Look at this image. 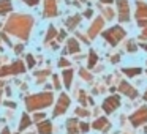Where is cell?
<instances>
[{
    "label": "cell",
    "instance_id": "cell-1",
    "mask_svg": "<svg viewBox=\"0 0 147 134\" xmlns=\"http://www.w3.org/2000/svg\"><path fill=\"white\" fill-rule=\"evenodd\" d=\"M33 25L32 16H26V14H14L13 17H10V21L7 22V32H10L11 35H16L19 38L26 40L29 38L30 30Z\"/></svg>",
    "mask_w": 147,
    "mask_h": 134
},
{
    "label": "cell",
    "instance_id": "cell-2",
    "mask_svg": "<svg viewBox=\"0 0 147 134\" xmlns=\"http://www.w3.org/2000/svg\"><path fill=\"white\" fill-rule=\"evenodd\" d=\"M54 96L52 93H38V95H32L26 99V107L29 111H36V109H45L52 104Z\"/></svg>",
    "mask_w": 147,
    "mask_h": 134
},
{
    "label": "cell",
    "instance_id": "cell-3",
    "mask_svg": "<svg viewBox=\"0 0 147 134\" xmlns=\"http://www.w3.org/2000/svg\"><path fill=\"white\" fill-rule=\"evenodd\" d=\"M103 36H105V40H106V41H108L111 46H115L122 38H125V30L122 29L120 25H115V27H111L108 32L103 33Z\"/></svg>",
    "mask_w": 147,
    "mask_h": 134
},
{
    "label": "cell",
    "instance_id": "cell-4",
    "mask_svg": "<svg viewBox=\"0 0 147 134\" xmlns=\"http://www.w3.org/2000/svg\"><path fill=\"white\" fill-rule=\"evenodd\" d=\"M26 71V66H24V63L21 60H16L14 63H11L10 66H3L0 68V77H5L8 76V74H21Z\"/></svg>",
    "mask_w": 147,
    "mask_h": 134
},
{
    "label": "cell",
    "instance_id": "cell-5",
    "mask_svg": "<svg viewBox=\"0 0 147 134\" xmlns=\"http://www.w3.org/2000/svg\"><path fill=\"white\" fill-rule=\"evenodd\" d=\"M130 121H131L133 126H139V125L146 123V121H147V107H146V106L138 109V111L130 117Z\"/></svg>",
    "mask_w": 147,
    "mask_h": 134
},
{
    "label": "cell",
    "instance_id": "cell-6",
    "mask_svg": "<svg viewBox=\"0 0 147 134\" xmlns=\"http://www.w3.org/2000/svg\"><path fill=\"white\" fill-rule=\"evenodd\" d=\"M68 106H70V98H68V95H65V93H62L60 98H59L57 101V106H55L54 109V117H59V115H62L65 111L68 109Z\"/></svg>",
    "mask_w": 147,
    "mask_h": 134
},
{
    "label": "cell",
    "instance_id": "cell-7",
    "mask_svg": "<svg viewBox=\"0 0 147 134\" xmlns=\"http://www.w3.org/2000/svg\"><path fill=\"white\" fill-rule=\"evenodd\" d=\"M120 106V98L119 96H109V98H106L105 101H103V111L106 112V114H111L112 111H115V109Z\"/></svg>",
    "mask_w": 147,
    "mask_h": 134
},
{
    "label": "cell",
    "instance_id": "cell-8",
    "mask_svg": "<svg viewBox=\"0 0 147 134\" xmlns=\"http://www.w3.org/2000/svg\"><path fill=\"white\" fill-rule=\"evenodd\" d=\"M117 7H119V19H120L122 22L130 21V8H128V2H127V0H119Z\"/></svg>",
    "mask_w": 147,
    "mask_h": 134
},
{
    "label": "cell",
    "instance_id": "cell-9",
    "mask_svg": "<svg viewBox=\"0 0 147 134\" xmlns=\"http://www.w3.org/2000/svg\"><path fill=\"white\" fill-rule=\"evenodd\" d=\"M45 16H57V2L55 0H45Z\"/></svg>",
    "mask_w": 147,
    "mask_h": 134
},
{
    "label": "cell",
    "instance_id": "cell-10",
    "mask_svg": "<svg viewBox=\"0 0 147 134\" xmlns=\"http://www.w3.org/2000/svg\"><path fill=\"white\" fill-rule=\"evenodd\" d=\"M103 24H105L103 17H96V19L93 21V24L90 25V29H89V36H90V38H95V36L98 35L100 32H101Z\"/></svg>",
    "mask_w": 147,
    "mask_h": 134
},
{
    "label": "cell",
    "instance_id": "cell-11",
    "mask_svg": "<svg viewBox=\"0 0 147 134\" xmlns=\"http://www.w3.org/2000/svg\"><path fill=\"white\" fill-rule=\"evenodd\" d=\"M119 90H120L123 95H128L130 98H136V96H138L136 88H133V87H131L128 82H120V87H119Z\"/></svg>",
    "mask_w": 147,
    "mask_h": 134
},
{
    "label": "cell",
    "instance_id": "cell-12",
    "mask_svg": "<svg viewBox=\"0 0 147 134\" xmlns=\"http://www.w3.org/2000/svg\"><path fill=\"white\" fill-rule=\"evenodd\" d=\"M51 133H52L51 121H41V123H38V134H51Z\"/></svg>",
    "mask_w": 147,
    "mask_h": 134
},
{
    "label": "cell",
    "instance_id": "cell-13",
    "mask_svg": "<svg viewBox=\"0 0 147 134\" xmlns=\"http://www.w3.org/2000/svg\"><path fill=\"white\" fill-rule=\"evenodd\" d=\"M95 129H98V131H106L108 129V126H111V125H108V120H106L105 117H101V118H98V120H95L93 121V125H92Z\"/></svg>",
    "mask_w": 147,
    "mask_h": 134
},
{
    "label": "cell",
    "instance_id": "cell-14",
    "mask_svg": "<svg viewBox=\"0 0 147 134\" xmlns=\"http://www.w3.org/2000/svg\"><path fill=\"white\" fill-rule=\"evenodd\" d=\"M67 131L68 134H79V129H78V121L74 118H70L67 121Z\"/></svg>",
    "mask_w": 147,
    "mask_h": 134
},
{
    "label": "cell",
    "instance_id": "cell-15",
    "mask_svg": "<svg viewBox=\"0 0 147 134\" xmlns=\"http://www.w3.org/2000/svg\"><path fill=\"white\" fill-rule=\"evenodd\" d=\"M136 17H138V19H142V17H146V19H147V5L142 3V2H139V3H138Z\"/></svg>",
    "mask_w": 147,
    "mask_h": 134
},
{
    "label": "cell",
    "instance_id": "cell-16",
    "mask_svg": "<svg viewBox=\"0 0 147 134\" xmlns=\"http://www.w3.org/2000/svg\"><path fill=\"white\" fill-rule=\"evenodd\" d=\"M62 76H63L65 87H67V88H70V87H71V80H73V70H65Z\"/></svg>",
    "mask_w": 147,
    "mask_h": 134
},
{
    "label": "cell",
    "instance_id": "cell-17",
    "mask_svg": "<svg viewBox=\"0 0 147 134\" xmlns=\"http://www.w3.org/2000/svg\"><path fill=\"white\" fill-rule=\"evenodd\" d=\"M11 11V2L10 0H0V14H7Z\"/></svg>",
    "mask_w": 147,
    "mask_h": 134
},
{
    "label": "cell",
    "instance_id": "cell-18",
    "mask_svg": "<svg viewBox=\"0 0 147 134\" xmlns=\"http://www.w3.org/2000/svg\"><path fill=\"white\" fill-rule=\"evenodd\" d=\"M67 52H71V54H76V52H79V44H78V41L74 38H70L68 40V51Z\"/></svg>",
    "mask_w": 147,
    "mask_h": 134
},
{
    "label": "cell",
    "instance_id": "cell-19",
    "mask_svg": "<svg viewBox=\"0 0 147 134\" xmlns=\"http://www.w3.org/2000/svg\"><path fill=\"white\" fill-rule=\"evenodd\" d=\"M30 125H32V120H30V117H29L27 114H24L22 118H21V123H19V129L24 131V129H27Z\"/></svg>",
    "mask_w": 147,
    "mask_h": 134
},
{
    "label": "cell",
    "instance_id": "cell-20",
    "mask_svg": "<svg viewBox=\"0 0 147 134\" xmlns=\"http://www.w3.org/2000/svg\"><path fill=\"white\" fill-rule=\"evenodd\" d=\"M79 21H81V16H73V17H70V19L67 21V27L68 29H74V27L78 25V24H79Z\"/></svg>",
    "mask_w": 147,
    "mask_h": 134
},
{
    "label": "cell",
    "instance_id": "cell-21",
    "mask_svg": "<svg viewBox=\"0 0 147 134\" xmlns=\"http://www.w3.org/2000/svg\"><path fill=\"white\" fill-rule=\"evenodd\" d=\"M55 35H57V30H55V27H49V29H48V33H46V43H49V41H51V40H54L55 38Z\"/></svg>",
    "mask_w": 147,
    "mask_h": 134
},
{
    "label": "cell",
    "instance_id": "cell-22",
    "mask_svg": "<svg viewBox=\"0 0 147 134\" xmlns=\"http://www.w3.org/2000/svg\"><path fill=\"white\" fill-rule=\"evenodd\" d=\"M123 73L130 77H134V76H138V74H141V68H125Z\"/></svg>",
    "mask_w": 147,
    "mask_h": 134
},
{
    "label": "cell",
    "instance_id": "cell-23",
    "mask_svg": "<svg viewBox=\"0 0 147 134\" xmlns=\"http://www.w3.org/2000/svg\"><path fill=\"white\" fill-rule=\"evenodd\" d=\"M96 60H98V57H96V54L93 51H90L89 54V68H93L96 65Z\"/></svg>",
    "mask_w": 147,
    "mask_h": 134
},
{
    "label": "cell",
    "instance_id": "cell-24",
    "mask_svg": "<svg viewBox=\"0 0 147 134\" xmlns=\"http://www.w3.org/2000/svg\"><path fill=\"white\" fill-rule=\"evenodd\" d=\"M49 74V71L46 70V71H41V73H36L35 76H36V80H38V82H43V80H45V77L48 76Z\"/></svg>",
    "mask_w": 147,
    "mask_h": 134
},
{
    "label": "cell",
    "instance_id": "cell-25",
    "mask_svg": "<svg viewBox=\"0 0 147 134\" xmlns=\"http://www.w3.org/2000/svg\"><path fill=\"white\" fill-rule=\"evenodd\" d=\"M76 114L79 115V117H87V115H90V112L89 111H86V109H76Z\"/></svg>",
    "mask_w": 147,
    "mask_h": 134
},
{
    "label": "cell",
    "instance_id": "cell-26",
    "mask_svg": "<svg viewBox=\"0 0 147 134\" xmlns=\"http://www.w3.org/2000/svg\"><path fill=\"white\" fill-rule=\"evenodd\" d=\"M27 66H29V68H33V66H35V60H33V57H32V55H27Z\"/></svg>",
    "mask_w": 147,
    "mask_h": 134
},
{
    "label": "cell",
    "instance_id": "cell-27",
    "mask_svg": "<svg viewBox=\"0 0 147 134\" xmlns=\"http://www.w3.org/2000/svg\"><path fill=\"white\" fill-rule=\"evenodd\" d=\"M70 65V62L67 60V58H60V62H59V66L60 68H65V66H68Z\"/></svg>",
    "mask_w": 147,
    "mask_h": 134
},
{
    "label": "cell",
    "instance_id": "cell-28",
    "mask_svg": "<svg viewBox=\"0 0 147 134\" xmlns=\"http://www.w3.org/2000/svg\"><path fill=\"white\" fill-rule=\"evenodd\" d=\"M79 129L82 131V133H87V131H89V125L87 123H79Z\"/></svg>",
    "mask_w": 147,
    "mask_h": 134
},
{
    "label": "cell",
    "instance_id": "cell-29",
    "mask_svg": "<svg viewBox=\"0 0 147 134\" xmlns=\"http://www.w3.org/2000/svg\"><path fill=\"white\" fill-rule=\"evenodd\" d=\"M136 48H138V46L134 44L133 41H130V43H128V51H130V52H134V51H136Z\"/></svg>",
    "mask_w": 147,
    "mask_h": 134
},
{
    "label": "cell",
    "instance_id": "cell-30",
    "mask_svg": "<svg viewBox=\"0 0 147 134\" xmlns=\"http://www.w3.org/2000/svg\"><path fill=\"white\" fill-rule=\"evenodd\" d=\"M81 76H82V79H86V80H89V79H90V74L87 73L86 70H81Z\"/></svg>",
    "mask_w": 147,
    "mask_h": 134
},
{
    "label": "cell",
    "instance_id": "cell-31",
    "mask_svg": "<svg viewBox=\"0 0 147 134\" xmlns=\"http://www.w3.org/2000/svg\"><path fill=\"white\" fill-rule=\"evenodd\" d=\"M112 13H114L112 10H105V16L108 17V19H112V17H114V14H112Z\"/></svg>",
    "mask_w": 147,
    "mask_h": 134
},
{
    "label": "cell",
    "instance_id": "cell-32",
    "mask_svg": "<svg viewBox=\"0 0 147 134\" xmlns=\"http://www.w3.org/2000/svg\"><path fill=\"white\" fill-rule=\"evenodd\" d=\"M45 117H46L45 114H35V117H33V120H35V121H40V120H43Z\"/></svg>",
    "mask_w": 147,
    "mask_h": 134
},
{
    "label": "cell",
    "instance_id": "cell-33",
    "mask_svg": "<svg viewBox=\"0 0 147 134\" xmlns=\"http://www.w3.org/2000/svg\"><path fill=\"white\" fill-rule=\"evenodd\" d=\"M52 80H54L55 88H60V82H59V77H57V76H52Z\"/></svg>",
    "mask_w": 147,
    "mask_h": 134
},
{
    "label": "cell",
    "instance_id": "cell-34",
    "mask_svg": "<svg viewBox=\"0 0 147 134\" xmlns=\"http://www.w3.org/2000/svg\"><path fill=\"white\" fill-rule=\"evenodd\" d=\"M138 24H139L141 27H144V29H146V27H147V19H138Z\"/></svg>",
    "mask_w": 147,
    "mask_h": 134
},
{
    "label": "cell",
    "instance_id": "cell-35",
    "mask_svg": "<svg viewBox=\"0 0 147 134\" xmlns=\"http://www.w3.org/2000/svg\"><path fill=\"white\" fill-rule=\"evenodd\" d=\"M65 38H67V33H65V32H63V30H62V32H60V33H59V38H57V40H59V41H63V40H65Z\"/></svg>",
    "mask_w": 147,
    "mask_h": 134
},
{
    "label": "cell",
    "instance_id": "cell-36",
    "mask_svg": "<svg viewBox=\"0 0 147 134\" xmlns=\"http://www.w3.org/2000/svg\"><path fill=\"white\" fill-rule=\"evenodd\" d=\"M38 2H40V0H26V3L27 5H32V7H33V5H36Z\"/></svg>",
    "mask_w": 147,
    "mask_h": 134
},
{
    "label": "cell",
    "instance_id": "cell-37",
    "mask_svg": "<svg viewBox=\"0 0 147 134\" xmlns=\"http://www.w3.org/2000/svg\"><path fill=\"white\" fill-rule=\"evenodd\" d=\"M0 38H3V41H5V43H7V44H8V46H11V43H10V40H8V38H7V35H3V33H2V35H0Z\"/></svg>",
    "mask_w": 147,
    "mask_h": 134
},
{
    "label": "cell",
    "instance_id": "cell-38",
    "mask_svg": "<svg viewBox=\"0 0 147 134\" xmlns=\"http://www.w3.org/2000/svg\"><path fill=\"white\" fill-rule=\"evenodd\" d=\"M21 51H22V46H21V44H18L16 48H14V52H16V54H21Z\"/></svg>",
    "mask_w": 147,
    "mask_h": 134
},
{
    "label": "cell",
    "instance_id": "cell-39",
    "mask_svg": "<svg viewBox=\"0 0 147 134\" xmlns=\"http://www.w3.org/2000/svg\"><path fill=\"white\" fill-rule=\"evenodd\" d=\"M141 38H142V40H146V38H147V27L144 29V32H142V35H141Z\"/></svg>",
    "mask_w": 147,
    "mask_h": 134
},
{
    "label": "cell",
    "instance_id": "cell-40",
    "mask_svg": "<svg viewBox=\"0 0 147 134\" xmlns=\"http://www.w3.org/2000/svg\"><path fill=\"white\" fill-rule=\"evenodd\" d=\"M0 134H10V129H8L7 126H5V128H3V131H2V133H0Z\"/></svg>",
    "mask_w": 147,
    "mask_h": 134
},
{
    "label": "cell",
    "instance_id": "cell-41",
    "mask_svg": "<svg viewBox=\"0 0 147 134\" xmlns=\"http://www.w3.org/2000/svg\"><path fill=\"white\" fill-rule=\"evenodd\" d=\"M90 16H92V10H87L86 11V17H90Z\"/></svg>",
    "mask_w": 147,
    "mask_h": 134
},
{
    "label": "cell",
    "instance_id": "cell-42",
    "mask_svg": "<svg viewBox=\"0 0 147 134\" xmlns=\"http://www.w3.org/2000/svg\"><path fill=\"white\" fill-rule=\"evenodd\" d=\"M119 58H120V57H119V55H115V57H112V62H114V63H117Z\"/></svg>",
    "mask_w": 147,
    "mask_h": 134
},
{
    "label": "cell",
    "instance_id": "cell-43",
    "mask_svg": "<svg viewBox=\"0 0 147 134\" xmlns=\"http://www.w3.org/2000/svg\"><path fill=\"white\" fill-rule=\"evenodd\" d=\"M103 3H112V0H101Z\"/></svg>",
    "mask_w": 147,
    "mask_h": 134
},
{
    "label": "cell",
    "instance_id": "cell-44",
    "mask_svg": "<svg viewBox=\"0 0 147 134\" xmlns=\"http://www.w3.org/2000/svg\"><path fill=\"white\" fill-rule=\"evenodd\" d=\"M144 99L147 101V90H146V93H144Z\"/></svg>",
    "mask_w": 147,
    "mask_h": 134
},
{
    "label": "cell",
    "instance_id": "cell-45",
    "mask_svg": "<svg viewBox=\"0 0 147 134\" xmlns=\"http://www.w3.org/2000/svg\"><path fill=\"white\" fill-rule=\"evenodd\" d=\"M142 48H144V49H146V51H147V44H142Z\"/></svg>",
    "mask_w": 147,
    "mask_h": 134
},
{
    "label": "cell",
    "instance_id": "cell-46",
    "mask_svg": "<svg viewBox=\"0 0 147 134\" xmlns=\"http://www.w3.org/2000/svg\"><path fill=\"white\" fill-rule=\"evenodd\" d=\"M146 133H147V128H146Z\"/></svg>",
    "mask_w": 147,
    "mask_h": 134
}]
</instances>
